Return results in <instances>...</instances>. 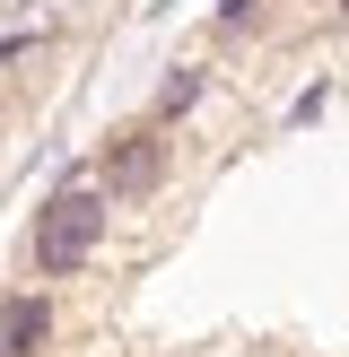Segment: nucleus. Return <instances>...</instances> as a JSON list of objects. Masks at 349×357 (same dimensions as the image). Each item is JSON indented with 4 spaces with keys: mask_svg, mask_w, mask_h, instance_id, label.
I'll return each instance as SVG.
<instances>
[{
    "mask_svg": "<svg viewBox=\"0 0 349 357\" xmlns=\"http://www.w3.org/2000/svg\"><path fill=\"white\" fill-rule=\"evenodd\" d=\"M105 227H114V201H105V192L87 183V174H70V183L52 192L44 209H35V236H27V253H35V279H79L87 261H96Z\"/></svg>",
    "mask_w": 349,
    "mask_h": 357,
    "instance_id": "1",
    "label": "nucleus"
},
{
    "mask_svg": "<svg viewBox=\"0 0 349 357\" xmlns=\"http://www.w3.org/2000/svg\"><path fill=\"white\" fill-rule=\"evenodd\" d=\"M166 166H174L166 122H131V131L105 139V157H96V174H87V183H96L105 201H149V192L166 183Z\"/></svg>",
    "mask_w": 349,
    "mask_h": 357,
    "instance_id": "2",
    "label": "nucleus"
},
{
    "mask_svg": "<svg viewBox=\"0 0 349 357\" xmlns=\"http://www.w3.org/2000/svg\"><path fill=\"white\" fill-rule=\"evenodd\" d=\"M44 349H52V296L44 288L0 296V357H44Z\"/></svg>",
    "mask_w": 349,
    "mask_h": 357,
    "instance_id": "3",
    "label": "nucleus"
},
{
    "mask_svg": "<svg viewBox=\"0 0 349 357\" xmlns=\"http://www.w3.org/2000/svg\"><path fill=\"white\" fill-rule=\"evenodd\" d=\"M201 96H209V79H201V70H174V79L157 87V114H149V122H174V114H192Z\"/></svg>",
    "mask_w": 349,
    "mask_h": 357,
    "instance_id": "4",
    "label": "nucleus"
},
{
    "mask_svg": "<svg viewBox=\"0 0 349 357\" xmlns=\"http://www.w3.org/2000/svg\"><path fill=\"white\" fill-rule=\"evenodd\" d=\"M253 17H262V0H218V26H227V35H236V26H253Z\"/></svg>",
    "mask_w": 349,
    "mask_h": 357,
    "instance_id": "5",
    "label": "nucleus"
},
{
    "mask_svg": "<svg viewBox=\"0 0 349 357\" xmlns=\"http://www.w3.org/2000/svg\"><path fill=\"white\" fill-rule=\"evenodd\" d=\"M341 17H349V0H341Z\"/></svg>",
    "mask_w": 349,
    "mask_h": 357,
    "instance_id": "6",
    "label": "nucleus"
}]
</instances>
